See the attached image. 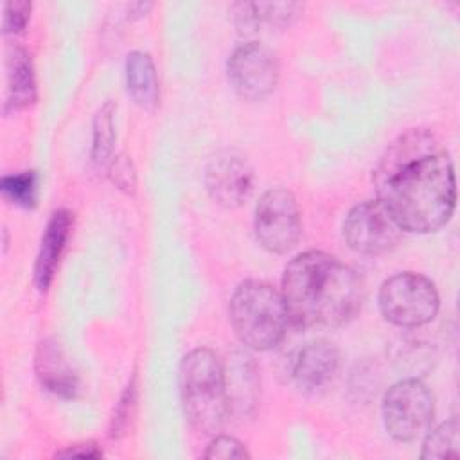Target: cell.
Wrapping results in <instances>:
<instances>
[{
    "mask_svg": "<svg viewBox=\"0 0 460 460\" xmlns=\"http://www.w3.org/2000/svg\"><path fill=\"white\" fill-rule=\"evenodd\" d=\"M402 228L390 216L379 199L365 201L349 210L343 221V237L347 244L359 253L381 255L394 250Z\"/></svg>",
    "mask_w": 460,
    "mask_h": 460,
    "instance_id": "cell-8",
    "label": "cell"
},
{
    "mask_svg": "<svg viewBox=\"0 0 460 460\" xmlns=\"http://www.w3.org/2000/svg\"><path fill=\"white\" fill-rule=\"evenodd\" d=\"M31 16V4L25 0H11L4 5V32L16 34L22 32Z\"/></svg>",
    "mask_w": 460,
    "mask_h": 460,
    "instance_id": "cell-23",
    "label": "cell"
},
{
    "mask_svg": "<svg viewBox=\"0 0 460 460\" xmlns=\"http://www.w3.org/2000/svg\"><path fill=\"white\" fill-rule=\"evenodd\" d=\"M0 190L11 203L32 208L38 199V174L36 171L5 174L0 180Z\"/></svg>",
    "mask_w": 460,
    "mask_h": 460,
    "instance_id": "cell-18",
    "label": "cell"
},
{
    "mask_svg": "<svg viewBox=\"0 0 460 460\" xmlns=\"http://www.w3.org/2000/svg\"><path fill=\"white\" fill-rule=\"evenodd\" d=\"M338 365L336 347L325 340H316L300 349L293 365V379L304 394L316 395L331 385Z\"/></svg>",
    "mask_w": 460,
    "mask_h": 460,
    "instance_id": "cell-11",
    "label": "cell"
},
{
    "mask_svg": "<svg viewBox=\"0 0 460 460\" xmlns=\"http://www.w3.org/2000/svg\"><path fill=\"white\" fill-rule=\"evenodd\" d=\"M280 293L289 322L304 329L345 325L363 302V286L356 271L318 250L289 261Z\"/></svg>",
    "mask_w": 460,
    "mask_h": 460,
    "instance_id": "cell-2",
    "label": "cell"
},
{
    "mask_svg": "<svg viewBox=\"0 0 460 460\" xmlns=\"http://www.w3.org/2000/svg\"><path fill=\"white\" fill-rule=\"evenodd\" d=\"M230 13H232L234 25L243 34H250L261 25V20H259L257 11H255V4H250V2L232 4Z\"/></svg>",
    "mask_w": 460,
    "mask_h": 460,
    "instance_id": "cell-24",
    "label": "cell"
},
{
    "mask_svg": "<svg viewBox=\"0 0 460 460\" xmlns=\"http://www.w3.org/2000/svg\"><path fill=\"white\" fill-rule=\"evenodd\" d=\"M374 185L377 199L406 232L442 228L456 205L451 156L426 129H410L388 146Z\"/></svg>",
    "mask_w": 460,
    "mask_h": 460,
    "instance_id": "cell-1",
    "label": "cell"
},
{
    "mask_svg": "<svg viewBox=\"0 0 460 460\" xmlns=\"http://www.w3.org/2000/svg\"><path fill=\"white\" fill-rule=\"evenodd\" d=\"M126 86L131 99L144 110L151 111L158 106L160 86L155 63L149 54L135 50L126 59Z\"/></svg>",
    "mask_w": 460,
    "mask_h": 460,
    "instance_id": "cell-14",
    "label": "cell"
},
{
    "mask_svg": "<svg viewBox=\"0 0 460 460\" xmlns=\"http://www.w3.org/2000/svg\"><path fill=\"white\" fill-rule=\"evenodd\" d=\"M440 298L435 284L411 271L386 279L379 289V309L385 320L399 327H419L438 313Z\"/></svg>",
    "mask_w": 460,
    "mask_h": 460,
    "instance_id": "cell-5",
    "label": "cell"
},
{
    "mask_svg": "<svg viewBox=\"0 0 460 460\" xmlns=\"http://www.w3.org/2000/svg\"><path fill=\"white\" fill-rule=\"evenodd\" d=\"M205 458H212V460H228V458H250V453L246 449V446L228 435H219L216 437L207 451H205Z\"/></svg>",
    "mask_w": 460,
    "mask_h": 460,
    "instance_id": "cell-22",
    "label": "cell"
},
{
    "mask_svg": "<svg viewBox=\"0 0 460 460\" xmlns=\"http://www.w3.org/2000/svg\"><path fill=\"white\" fill-rule=\"evenodd\" d=\"M56 456L59 458H99L102 456V451L95 444H74L68 446L63 451H58Z\"/></svg>",
    "mask_w": 460,
    "mask_h": 460,
    "instance_id": "cell-25",
    "label": "cell"
},
{
    "mask_svg": "<svg viewBox=\"0 0 460 460\" xmlns=\"http://www.w3.org/2000/svg\"><path fill=\"white\" fill-rule=\"evenodd\" d=\"M255 11L261 22H268L277 27H286L298 18L302 5L293 2H259L255 4Z\"/></svg>",
    "mask_w": 460,
    "mask_h": 460,
    "instance_id": "cell-20",
    "label": "cell"
},
{
    "mask_svg": "<svg viewBox=\"0 0 460 460\" xmlns=\"http://www.w3.org/2000/svg\"><path fill=\"white\" fill-rule=\"evenodd\" d=\"M115 110L117 106L111 101H108L97 110L93 117L90 156L95 167H106L111 160L115 144Z\"/></svg>",
    "mask_w": 460,
    "mask_h": 460,
    "instance_id": "cell-16",
    "label": "cell"
},
{
    "mask_svg": "<svg viewBox=\"0 0 460 460\" xmlns=\"http://www.w3.org/2000/svg\"><path fill=\"white\" fill-rule=\"evenodd\" d=\"M226 74L232 88L243 99L262 101L279 83V61L270 47L250 41L232 52Z\"/></svg>",
    "mask_w": 460,
    "mask_h": 460,
    "instance_id": "cell-9",
    "label": "cell"
},
{
    "mask_svg": "<svg viewBox=\"0 0 460 460\" xmlns=\"http://www.w3.org/2000/svg\"><path fill=\"white\" fill-rule=\"evenodd\" d=\"M72 228V214L65 208L52 212L41 235L40 250L34 262V282L40 291H47L54 280L59 259L66 246Z\"/></svg>",
    "mask_w": 460,
    "mask_h": 460,
    "instance_id": "cell-12",
    "label": "cell"
},
{
    "mask_svg": "<svg viewBox=\"0 0 460 460\" xmlns=\"http://www.w3.org/2000/svg\"><path fill=\"white\" fill-rule=\"evenodd\" d=\"M383 424L399 442H411L424 435L433 420V395L420 379H401L383 397Z\"/></svg>",
    "mask_w": 460,
    "mask_h": 460,
    "instance_id": "cell-6",
    "label": "cell"
},
{
    "mask_svg": "<svg viewBox=\"0 0 460 460\" xmlns=\"http://www.w3.org/2000/svg\"><path fill=\"white\" fill-rule=\"evenodd\" d=\"M137 395H138L137 376H133L131 381L128 383L126 390L122 392L117 406H115L111 424H110V437L119 438L124 433H128L129 422H131V419L135 415V408H137Z\"/></svg>",
    "mask_w": 460,
    "mask_h": 460,
    "instance_id": "cell-19",
    "label": "cell"
},
{
    "mask_svg": "<svg viewBox=\"0 0 460 460\" xmlns=\"http://www.w3.org/2000/svg\"><path fill=\"white\" fill-rule=\"evenodd\" d=\"M420 456L424 460H446L460 456V437L456 419L442 422L438 428L431 429L426 435Z\"/></svg>",
    "mask_w": 460,
    "mask_h": 460,
    "instance_id": "cell-17",
    "label": "cell"
},
{
    "mask_svg": "<svg viewBox=\"0 0 460 460\" xmlns=\"http://www.w3.org/2000/svg\"><path fill=\"white\" fill-rule=\"evenodd\" d=\"M178 385L190 426L201 433H216L230 410L226 374L219 358L208 349L190 350L180 363Z\"/></svg>",
    "mask_w": 460,
    "mask_h": 460,
    "instance_id": "cell-3",
    "label": "cell"
},
{
    "mask_svg": "<svg viewBox=\"0 0 460 460\" xmlns=\"http://www.w3.org/2000/svg\"><path fill=\"white\" fill-rule=\"evenodd\" d=\"M108 176L113 181V185L128 194H133L137 189V171L133 167V162L128 155H117L110 160Z\"/></svg>",
    "mask_w": 460,
    "mask_h": 460,
    "instance_id": "cell-21",
    "label": "cell"
},
{
    "mask_svg": "<svg viewBox=\"0 0 460 460\" xmlns=\"http://www.w3.org/2000/svg\"><path fill=\"white\" fill-rule=\"evenodd\" d=\"M36 101V77L31 56L25 49L14 47L7 58V97L5 111L22 110Z\"/></svg>",
    "mask_w": 460,
    "mask_h": 460,
    "instance_id": "cell-15",
    "label": "cell"
},
{
    "mask_svg": "<svg viewBox=\"0 0 460 460\" xmlns=\"http://www.w3.org/2000/svg\"><path fill=\"white\" fill-rule=\"evenodd\" d=\"M230 322L246 347L270 350L282 341L289 316L280 291L262 280H244L232 295Z\"/></svg>",
    "mask_w": 460,
    "mask_h": 460,
    "instance_id": "cell-4",
    "label": "cell"
},
{
    "mask_svg": "<svg viewBox=\"0 0 460 460\" xmlns=\"http://www.w3.org/2000/svg\"><path fill=\"white\" fill-rule=\"evenodd\" d=\"M302 234L300 208L293 192L284 187L266 190L255 207V237L271 253H288Z\"/></svg>",
    "mask_w": 460,
    "mask_h": 460,
    "instance_id": "cell-7",
    "label": "cell"
},
{
    "mask_svg": "<svg viewBox=\"0 0 460 460\" xmlns=\"http://www.w3.org/2000/svg\"><path fill=\"white\" fill-rule=\"evenodd\" d=\"M36 374L49 392L63 399H74L77 395L79 379L56 341L45 340L40 343L36 354Z\"/></svg>",
    "mask_w": 460,
    "mask_h": 460,
    "instance_id": "cell-13",
    "label": "cell"
},
{
    "mask_svg": "<svg viewBox=\"0 0 460 460\" xmlns=\"http://www.w3.org/2000/svg\"><path fill=\"white\" fill-rule=\"evenodd\" d=\"M205 187L217 205L237 208L253 190V169L241 153L221 149L207 162Z\"/></svg>",
    "mask_w": 460,
    "mask_h": 460,
    "instance_id": "cell-10",
    "label": "cell"
}]
</instances>
